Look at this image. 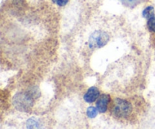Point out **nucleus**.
<instances>
[{
  "label": "nucleus",
  "instance_id": "nucleus-1",
  "mask_svg": "<svg viewBox=\"0 0 155 129\" xmlns=\"http://www.w3.org/2000/svg\"><path fill=\"white\" fill-rule=\"evenodd\" d=\"M111 113L118 119H127L133 111V104L124 99H114L111 104Z\"/></svg>",
  "mask_w": 155,
  "mask_h": 129
},
{
  "label": "nucleus",
  "instance_id": "nucleus-2",
  "mask_svg": "<svg viewBox=\"0 0 155 129\" xmlns=\"http://www.w3.org/2000/svg\"><path fill=\"white\" fill-rule=\"evenodd\" d=\"M14 104L21 111H27L33 106V95L30 92L21 93L14 97Z\"/></svg>",
  "mask_w": 155,
  "mask_h": 129
},
{
  "label": "nucleus",
  "instance_id": "nucleus-3",
  "mask_svg": "<svg viewBox=\"0 0 155 129\" xmlns=\"http://www.w3.org/2000/svg\"><path fill=\"white\" fill-rule=\"evenodd\" d=\"M109 41V36L106 32L97 30L94 32L89 37V47L92 49L100 48L105 46Z\"/></svg>",
  "mask_w": 155,
  "mask_h": 129
},
{
  "label": "nucleus",
  "instance_id": "nucleus-4",
  "mask_svg": "<svg viewBox=\"0 0 155 129\" xmlns=\"http://www.w3.org/2000/svg\"><path fill=\"white\" fill-rule=\"evenodd\" d=\"M110 97L107 94H102L99 97L96 103L97 109L101 113H104L107 110L108 104L110 103Z\"/></svg>",
  "mask_w": 155,
  "mask_h": 129
},
{
  "label": "nucleus",
  "instance_id": "nucleus-5",
  "mask_svg": "<svg viewBox=\"0 0 155 129\" xmlns=\"http://www.w3.org/2000/svg\"><path fill=\"white\" fill-rule=\"evenodd\" d=\"M100 97L99 90L95 87H92L84 95V100L87 103H93Z\"/></svg>",
  "mask_w": 155,
  "mask_h": 129
},
{
  "label": "nucleus",
  "instance_id": "nucleus-6",
  "mask_svg": "<svg viewBox=\"0 0 155 129\" xmlns=\"http://www.w3.org/2000/svg\"><path fill=\"white\" fill-rule=\"evenodd\" d=\"M142 15H143V16L145 18L148 19V18H151V16H153L154 15V8L152 6H148V7L144 9L143 12H142Z\"/></svg>",
  "mask_w": 155,
  "mask_h": 129
},
{
  "label": "nucleus",
  "instance_id": "nucleus-7",
  "mask_svg": "<svg viewBox=\"0 0 155 129\" xmlns=\"http://www.w3.org/2000/svg\"><path fill=\"white\" fill-rule=\"evenodd\" d=\"M147 26H148V30L152 33H155V15H154L148 19L147 22Z\"/></svg>",
  "mask_w": 155,
  "mask_h": 129
},
{
  "label": "nucleus",
  "instance_id": "nucleus-8",
  "mask_svg": "<svg viewBox=\"0 0 155 129\" xmlns=\"http://www.w3.org/2000/svg\"><path fill=\"white\" fill-rule=\"evenodd\" d=\"M86 114H87L89 118H95V117L97 116V114H98V109H97V108L94 107V106H89V107L88 108Z\"/></svg>",
  "mask_w": 155,
  "mask_h": 129
},
{
  "label": "nucleus",
  "instance_id": "nucleus-9",
  "mask_svg": "<svg viewBox=\"0 0 155 129\" xmlns=\"http://www.w3.org/2000/svg\"><path fill=\"white\" fill-rule=\"evenodd\" d=\"M69 0H52L54 4L58 5V6H64L68 4Z\"/></svg>",
  "mask_w": 155,
  "mask_h": 129
}]
</instances>
